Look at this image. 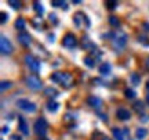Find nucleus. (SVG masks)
<instances>
[{"mask_svg":"<svg viewBox=\"0 0 149 140\" xmlns=\"http://www.w3.org/2000/svg\"><path fill=\"white\" fill-rule=\"evenodd\" d=\"M51 81L64 87H70L72 82H73V78H72L69 72H54L51 75Z\"/></svg>","mask_w":149,"mask_h":140,"instance_id":"nucleus-1","label":"nucleus"},{"mask_svg":"<svg viewBox=\"0 0 149 140\" xmlns=\"http://www.w3.org/2000/svg\"><path fill=\"white\" fill-rule=\"evenodd\" d=\"M127 43V35L124 32H116L113 33V36H112V47L115 49V50H122L124 46Z\"/></svg>","mask_w":149,"mask_h":140,"instance_id":"nucleus-2","label":"nucleus"},{"mask_svg":"<svg viewBox=\"0 0 149 140\" xmlns=\"http://www.w3.org/2000/svg\"><path fill=\"white\" fill-rule=\"evenodd\" d=\"M33 128H35V133H36L39 137H44L48 132V124L44 118L36 119V122H35V125H33Z\"/></svg>","mask_w":149,"mask_h":140,"instance_id":"nucleus-3","label":"nucleus"},{"mask_svg":"<svg viewBox=\"0 0 149 140\" xmlns=\"http://www.w3.org/2000/svg\"><path fill=\"white\" fill-rule=\"evenodd\" d=\"M17 106H18V108H21L22 111H25V113H29V114H33L36 113V104L32 101H29L28 98H19L18 101H17Z\"/></svg>","mask_w":149,"mask_h":140,"instance_id":"nucleus-4","label":"nucleus"},{"mask_svg":"<svg viewBox=\"0 0 149 140\" xmlns=\"http://www.w3.org/2000/svg\"><path fill=\"white\" fill-rule=\"evenodd\" d=\"M25 64H26L28 68L32 71V72H35V74H37V72L40 71V61L36 60L33 56H31V54H26V56H25Z\"/></svg>","mask_w":149,"mask_h":140,"instance_id":"nucleus-5","label":"nucleus"},{"mask_svg":"<svg viewBox=\"0 0 149 140\" xmlns=\"http://www.w3.org/2000/svg\"><path fill=\"white\" fill-rule=\"evenodd\" d=\"M25 82H26V86L29 87V89H32V90H40L42 89V81H40V78L37 75H29L25 79Z\"/></svg>","mask_w":149,"mask_h":140,"instance_id":"nucleus-6","label":"nucleus"},{"mask_svg":"<svg viewBox=\"0 0 149 140\" xmlns=\"http://www.w3.org/2000/svg\"><path fill=\"white\" fill-rule=\"evenodd\" d=\"M73 22H74V25H76V28H81V25L84 22H86V25H87V28H90V20H88V17L84 13H81V11H77L74 14Z\"/></svg>","mask_w":149,"mask_h":140,"instance_id":"nucleus-7","label":"nucleus"},{"mask_svg":"<svg viewBox=\"0 0 149 140\" xmlns=\"http://www.w3.org/2000/svg\"><path fill=\"white\" fill-rule=\"evenodd\" d=\"M0 50H1L3 54H11L13 50H14V47H13V44H11V42H10V39L7 38V36H4V35L0 36Z\"/></svg>","mask_w":149,"mask_h":140,"instance_id":"nucleus-8","label":"nucleus"},{"mask_svg":"<svg viewBox=\"0 0 149 140\" xmlns=\"http://www.w3.org/2000/svg\"><path fill=\"white\" fill-rule=\"evenodd\" d=\"M62 46L66 49H74L77 46V39L73 33H66L62 39Z\"/></svg>","mask_w":149,"mask_h":140,"instance_id":"nucleus-9","label":"nucleus"},{"mask_svg":"<svg viewBox=\"0 0 149 140\" xmlns=\"http://www.w3.org/2000/svg\"><path fill=\"white\" fill-rule=\"evenodd\" d=\"M87 103H88V106H90L91 108H94V110H97V111H100L102 108V100L100 98V97L97 96H90L88 98H87Z\"/></svg>","mask_w":149,"mask_h":140,"instance_id":"nucleus-10","label":"nucleus"},{"mask_svg":"<svg viewBox=\"0 0 149 140\" xmlns=\"http://www.w3.org/2000/svg\"><path fill=\"white\" fill-rule=\"evenodd\" d=\"M18 42L22 44V46H25V47H28L29 44H31V35L26 32H21L19 35H18Z\"/></svg>","mask_w":149,"mask_h":140,"instance_id":"nucleus-11","label":"nucleus"},{"mask_svg":"<svg viewBox=\"0 0 149 140\" xmlns=\"http://www.w3.org/2000/svg\"><path fill=\"white\" fill-rule=\"evenodd\" d=\"M116 117L120 119V121H128V119L131 118V114H130V111L126 110V108H119L116 111Z\"/></svg>","mask_w":149,"mask_h":140,"instance_id":"nucleus-12","label":"nucleus"},{"mask_svg":"<svg viewBox=\"0 0 149 140\" xmlns=\"http://www.w3.org/2000/svg\"><path fill=\"white\" fill-rule=\"evenodd\" d=\"M18 128H19V130L22 132V135L29 136V129H28L26 121H25L24 117H21V115H18Z\"/></svg>","mask_w":149,"mask_h":140,"instance_id":"nucleus-13","label":"nucleus"},{"mask_svg":"<svg viewBox=\"0 0 149 140\" xmlns=\"http://www.w3.org/2000/svg\"><path fill=\"white\" fill-rule=\"evenodd\" d=\"M81 44H83V49H84V50H91V51H93L94 49H97V46L91 42L88 36H83V38H81Z\"/></svg>","mask_w":149,"mask_h":140,"instance_id":"nucleus-14","label":"nucleus"},{"mask_svg":"<svg viewBox=\"0 0 149 140\" xmlns=\"http://www.w3.org/2000/svg\"><path fill=\"white\" fill-rule=\"evenodd\" d=\"M98 71L101 72L102 75H109V74H111V71H112V65L109 64V63H104V64L100 65Z\"/></svg>","mask_w":149,"mask_h":140,"instance_id":"nucleus-15","label":"nucleus"},{"mask_svg":"<svg viewBox=\"0 0 149 140\" xmlns=\"http://www.w3.org/2000/svg\"><path fill=\"white\" fill-rule=\"evenodd\" d=\"M146 136H148V129L146 128H137V130H135V139L142 140Z\"/></svg>","mask_w":149,"mask_h":140,"instance_id":"nucleus-16","label":"nucleus"},{"mask_svg":"<svg viewBox=\"0 0 149 140\" xmlns=\"http://www.w3.org/2000/svg\"><path fill=\"white\" fill-rule=\"evenodd\" d=\"M112 135L116 140H124V132L119 128H112Z\"/></svg>","mask_w":149,"mask_h":140,"instance_id":"nucleus-17","label":"nucleus"},{"mask_svg":"<svg viewBox=\"0 0 149 140\" xmlns=\"http://www.w3.org/2000/svg\"><path fill=\"white\" fill-rule=\"evenodd\" d=\"M59 108V104L57 101H54V100H51V101L47 103V110L50 111V113H57Z\"/></svg>","mask_w":149,"mask_h":140,"instance_id":"nucleus-18","label":"nucleus"},{"mask_svg":"<svg viewBox=\"0 0 149 140\" xmlns=\"http://www.w3.org/2000/svg\"><path fill=\"white\" fill-rule=\"evenodd\" d=\"M51 6H54V7H62L64 10H68V3L64 1V0H53Z\"/></svg>","mask_w":149,"mask_h":140,"instance_id":"nucleus-19","label":"nucleus"},{"mask_svg":"<svg viewBox=\"0 0 149 140\" xmlns=\"http://www.w3.org/2000/svg\"><path fill=\"white\" fill-rule=\"evenodd\" d=\"M44 94L48 97H57L58 96V90L54 89V87H46L44 89Z\"/></svg>","mask_w":149,"mask_h":140,"instance_id":"nucleus-20","label":"nucleus"},{"mask_svg":"<svg viewBox=\"0 0 149 140\" xmlns=\"http://www.w3.org/2000/svg\"><path fill=\"white\" fill-rule=\"evenodd\" d=\"M133 107H134V110H135V111H137L138 114H144L145 106H144V103H142V101H135Z\"/></svg>","mask_w":149,"mask_h":140,"instance_id":"nucleus-21","label":"nucleus"},{"mask_svg":"<svg viewBox=\"0 0 149 140\" xmlns=\"http://www.w3.org/2000/svg\"><path fill=\"white\" fill-rule=\"evenodd\" d=\"M130 79H131V83H133L134 86H137V85H139V82H141V76H139L138 74L133 72V74L130 75Z\"/></svg>","mask_w":149,"mask_h":140,"instance_id":"nucleus-22","label":"nucleus"},{"mask_svg":"<svg viewBox=\"0 0 149 140\" xmlns=\"http://www.w3.org/2000/svg\"><path fill=\"white\" fill-rule=\"evenodd\" d=\"M25 25H26V24H25V20H24V18H18L15 21V28L19 29V31H24V29H25Z\"/></svg>","mask_w":149,"mask_h":140,"instance_id":"nucleus-23","label":"nucleus"},{"mask_svg":"<svg viewBox=\"0 0 149 140\" xmlns=\"http://www.w3.org/2000/svg\"><path fill=\"white\" fill-rule=\"evenodd\" d=\"M84 64L87 65L88 68H94V67H95L94 58H93V57H90V56H87V57H84Z\"/></svg>","mask_w":149,"mask_h":140,"instance_id":"nucleus-24","label":"nucleus"},{"mask_svg":"<svg viewBox=\"0 0 149 140\" xmlns=\"http://www.w3.org/2000/svg\"><path fill=\"white\" fill-rule=\"evenodd\" d=\"M33 8H35V11L39 14V17H40V14H43V11H44L42 3H39V1H35V3H33Z\"/></svg>","mask_w":149,"mask_h":140,"instance_id":"nucleus-25","label":"nucleus"},{"mask_svg":"<svg viewBox=\"0 0 149 140\" xmlns=\"http://www.w3.org/2000/svg\"><path fill=\"white\" fill-rule=\"evenodd\" d=\"M109 24H111L112 27L117 28V27H119V25H120V20H119V18H117V17L112 15V17H109Z\"/></svg>","mask_w":149,"mask_h":140,"instance_id":"nucleus-26","label":"nucleus"},{"mask_svg":"<svg viewBox=\"0 0 149 140\" xmlns=\"http://www.w3.org/2000/svg\"><path fill=\"white\" fill-rule=\"evenodd\" d=\"M7 3H8L13 8H15V10H19V8H21V1H17V0H8Z\"/></svg>","mask_w":149,"mask_h":140,"instance_id":"nucleus-27","label":"nucleus"},{"mask_svg":"<svg viewBox=\"0 0 149 140\" xmlns=\"http://www.w3.org/2000/svg\"><path fill=\"white\" fill-rule=\"evenodd\" d=\"M105 4H107V7L109 8V10H115V8L117 7V1H115V0H108Z\"/></svg>","mask_w":149,"mask_h":140,"instance_id":"nucleus-28","label":"nucleus"},{"mask_svg":"<svg viewBox=\"0 0 149 140\" xmlns=\"http://www.w3.org/2000/svg\"><path fill=\"white\" fill-rule=\"evenodd\" d=\"M11 87V82L10 81H3L1 82V85H0V89H1V92H4L7 89H10Z\"/></svg>","mask_w":149,"mask_h":140,"instance_id":"nucleus-29","label":"nucleus"},{"mask_svg":"<svg viewBox=\"0 0 149 140\" xmlns=\"http://www.w3.org/2000/svg\"><path fill=\"white\" fill-rule=\"evenodd\" d=\"M124 94H126V97H127V98H134V97H135V92H134L133 89H126Z\"/></svg>","mask_w":149,"mask_h":140,"instance_id":"nucleus-30","label":"nucleus"},{"mask_svg":"<svg viewBox=\"0 0 149 140\" xmlns=\"http://www.w3.org/2000/svg\"><path fill=\"white\" fill-rule=\"evenodd\" d=\"M7 20H8V14L3 11V13H1V24H6V21H7Z\"/></svg>","mask_w":149,"mask_h":140,"instance_id":"nucleus-31","label":"nucleus"},{"mask_svg":"<svg viewBox=\"0 0 149 140\" xmlns=\"http://www.w3.org/2000/svg\"><path fill=\"white\" fill-rule=\"evenodd\" d=\"M50 21L53 22V24H57V22H58V20H57V15H55V14H50Z\"/></svg>","mask_w":149,"mask_h":140,"instance_id":"nucleus-32","label":"nucleus"},{"mask_svg":"<svg viewBox=\"0 0 149 140\" xmlns=\"http://www.w3.org/2000/svg\"><path fill=\"white\" fill-rule=\"evenodd\" d=\"M8 132H10L8 126H3V129H1V133H3V135H6V133H8Z\"/></svg>","mask_w":149,"mask_h":140,"instance_id":"nucleus-33","label":"nucleus"},{"mask_svg":"<svg viewBox=\"0 0 149 140\" xmlns=\"http://www.w3.org/2000/svg\"><path fill=\"white\" fill-rule=\"evenodd\" d=\"M100 117H101L102 121H105V122H108V117L105 115V114H100Z\"/></svg>","mask_w":149,"mask_h":140,"instance_id":"nucleus-34","label":"nucleus"},{"mask_svg":"<svg viewBox=\"0 0 149 140\" xmlns=\"http://www.w3.org/2000/svg\"><path fill=\"white\" fill-rule=\"evenodd\" d=\"M11 140H21V137H19V136H17V135H13L11 136Z\"/></svg>","mask_w":149,"mask_h":140,"instance_id":"nucleus-35","label":"nucleus"},{"mask_svg":"<svg viewBox=\"0 0 149 140\" xmlns=\"http://www.w3.org/2000/svg\"><path fill=\"white\" fill-rule=\"evenodd\" d=\"M48 40H50V42H54V35H48Z\"/></svg>","mask_w":149,"mask_h":140,"instance_id":"nucleus-36","label":"nucleus"},{"mask_svg":"<svg viewBox=\"0 0 149 140\" xmlns=\"http://www.w3.org/2000/svg\"><path fill=\"white\" fill-rule=\"evenodd\" d=\"M144 27H145V31H149V24H148V22H145Z\"/></svg>","mask_w":149,"mask_h":140,"instance_id":"nucleus-37","label":"nucleus"},{"mask_svg":"<svg viewBox=\"0 0 149 140\" xmlns=\"http://www.w3.org/2000/svg\"><path fill=\"white\" fill-rule=\"evenodd\" d=\"M146 103L149 104V92H148V94H146Z\"/></svg>","mask_w":149,"mask_h":140,"instance_id":"nucleus-38","label":"nucleus"},{"mask_svg":"<svg viewBox=\"0 0 149 140\" xmlns=\"http://www.w3.org/2000/svg\"><path fill=\"white\" fill-rule=\"evenodd\" d=\"M101 140H112V139H109V137H102Z\"/></svg>","mask_w":149,"mask_h":140,"instance_id":"nucleus-39","label":"nucleus"},{"mask_svg":"<svg viewBox=\"0 0 149 140\" xmlns=\"http://www.w3.org/2000/svg\"><path fill=\"white\" fill-rule=\"evenodd\" d=\"M146 89H148V90H149V82H148V85H146Z\"/></svg>","mask_w":149,"mask_h":140,"instance_id":"nucleus-40","label":"nucleus"}]
</instances>
